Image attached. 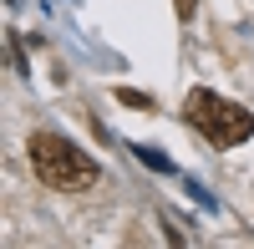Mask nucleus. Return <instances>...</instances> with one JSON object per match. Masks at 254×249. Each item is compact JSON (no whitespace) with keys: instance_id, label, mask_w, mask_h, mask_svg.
Returning <instances> with one entry per match:
<instances>
[{"instance_id":"20e7f679","label":"nucleus","mask_w":254,"mask_h":249,"mask_svg":"<svg viewBox=\"0 0 254 249\" xmlns=\"http://www.w3.org/2000/svg\"><path fill=\"white\" fill-rule=\"evenodd\" d=\"M137 158H142V163H153V168H168V158H163V153H153V148H137Z\"/></svg>"},{"instance_id":"39448f33","label":"nucleus","mask_w":254,"mask_h":249,"mask_svg":"<svg viewBox=\"0 0 254 249\" xmlns=\"http://www.w3.org/2000/svg\"><path fill=\"white\" fill-rule=\"evenodd\" d=\"M178 15L188 20V15H193V0H178Z\"/></svg>"},{"instance_id":"7ed1b4c3","label":"nucleus","mask_w":254,"mask_h":249,"mask_svg":"<svg viewBox=\"0 0 254 249\" xmlns=\"http://www.w3.org/2000/svg\"><path fill=\"white\" fill-rule=\"evenodd\" d=\"M117 102H122V107H132V112H147V107H153V102H147L142 92H127V87L117 92Z\"/></svg>"},{"instance_id":"f257e3e1","label":"nucleus","mask_w":254,"mask_h":249,"mask_svg":"<svg viewBox=\"0 0 254 249\" xmlns=\"http://www.w3.org/2000/svg\"><path fill=\"white\" fill-rule=\"evenodd\" d=\"M26 153H31V168H36V178L46 183V188H61V193H87V188H97V178H102V168L76 148V142H66V137H56V132H36L31 142H26Z\"/></svg>"},{"instance_id":"f03ea898","label":"nucleus","mask_w":254,"mask_h":249,"mask_svg":"<svg viewBox=\"0 0 254 249\" xmlns=\"http://www.w3.org/2000/svg\"><path fill=\"white\" fill-rule=\"evenodd\" d=\"M188 122H193L214 148H239V142H249V132H254V112L239 107V102L214 97L208 87L188 92Z\"/></svg>"}]
</instances>
